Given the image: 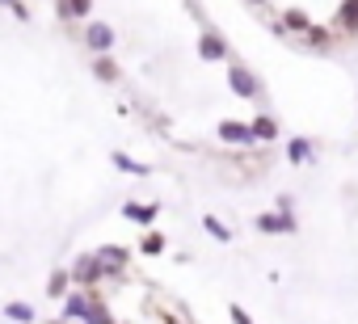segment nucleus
Wrapping results in <instances>:
<instances>
[{
  "label": "nucleus",
  "mask_w": 358,
  "mask_h": 324,
  "mask_svg": "<svg viewBox=\"0 0 358 324\" xmlns=\"http://www.w3.org/2000/svg\"><path fill=\"white\" fill-rule=\"evenodd\" d=\"M85 47H89L93 55H106V51L114 47V30H110L106 22H89V26H85Z\"/></svg>",
  "instance_id": "obj_1"
},
{
  "label": "nucleus",
  "mask_w": 358,
  "mask_h": 324,
  "mask_svg": "<svg viewBox=\"0 0 358 324\" xmlns=\"http://www.w3.org/2000/svg\"><path fill=\"white\" fill-rule=\"evenodd\" d=\"M228 89H232L236 97H257V93H262V80H257L249 68H228Z\"/></svg>",
  "instance_id": "obj_2"
},
{
  "label": "nucleus",
  "mask_w": 358,
  "mask_h": 324,
  "mask_svg": "<svg viewBox=\"0 0 358 324\" xmlns=\"http://www.w3.org/2000/svg\"><path fill=\"white\" fill-rule=\"evenodd\" d=\"M101 274H106V265H101L97 253H85V257H76V265H72V278H76V282H97Z\"/></svg>",
  "instance_id": "obj_3"
},
{
  "label": "nucleus",
  "mask_w": 358,
  "mask_h": 324,
  "mask_svg": "<svg viewBox=\"0 0 358 324\" xmlns=\"http://www.w3.org/2000/svg\"><path fill=\"white\" fill-rule=\"evenodd\" d=\"M199 55H203V59H211V64H215V59H228V43H224L215 30H207V34L199 38Z\"/></svg>",
  "instance_id": "obj_4"
},
{
  "label": "nucleus",
  "mask_w": 358,
  "mask_h": 324,
  "mask_svg": "<svg viewBox=\"0 0 358 324\" xmlns=\"http://www.w3.org/2000/svg\"><path fill=\"white\" fill-rule=\"evenodd\" d=\"M257 232L282 236V232H295V219H291V211H282V215H257Z\"/></svg>",
  "instance_id": "obj_5"
},
{
  "label": "nucleus",
  "mask_w": 358,
  "mask_h": 324,
  "mask_svg": "<svg viewBox=\"0 0 358 324\" xmlns=\"http://www.w3.org/2000/svg\"><path fill=\"white\" fill-rule=\"evenodd\" d=\"M220 139H228V143H257L253 126H245V122H220Z\"/></svg>",
  "instance_id": "obj_6"
},
{
  "label": "nucleus",
  "mask_w": 358,
  "mask_h": 324,
  "mask_svg": "<svg viewBox=\"0 0 358 324\" xmlns=\"http://www.w3.org/2000/svg\"><path fill=\"white\" fill-rule=\"evenodd\" d=\"M89 9H93V0H59V17H68V22H72V17H80V22H85V17H89Z\"/></svg>",
  "instance_id": "obj_7"
},
{
  "label": "nucleus",
  "mask_w": 358,
  "mask_h": 324,
  "mask_svg": "<svg viewBox=\"0 0 358 324\" xmlns=\"http://www.w3.org/2000/svg\"><path fill=\"white\" fill-rule=\"evenodd\" d=\"M282 30H291V34H308L312 22H308V13H299V9H287V13H282Z\"/></svg>",
  "instance_id": "obj_8"
},
{
  "label": "nucleus",
  "mask_w": 358,
  "mask_h": 324,
  "mask_svg": "<svg viewBox=\"0 0 358 324\" xmlns=\"http://www.w3.org/2000/svg\"><path fill=\"white\" fill-rule=\"evenodd\" d=\"M287 160H291V165H308V160H312V143L308 139H291L287 143Z\"/></svg>",
  "instance_id": "obj_9"
},
{
  "label": "nucleus",
  "mask_w": 358,
  "mask_h": 324,
  "mask_svg": "<svg viewBox=\"0 0 358 324\" xmlns=\"http://www.w3.org/2000/svg\"><path fill=\"white\" fill-rule=\"evenodd\" d=\"M156 211H160L156 202H152V207H139V202H127V207H122V215H127V219H139V223H152Z\"/></svg>",
  "instance_id": "obj_10"
},
{
  "label": "nucleus",
  "mask_w": 358,
  "mask_h": 324,
  "mask_svg": "<svg viewBox=\"0 0 358 324\" xmlns=\"http://www.w3.org/2000/svg\"><path fill=\"white\" fill-rule=\"evenodd\" d=\"M68 282H72V270H55L51 278H47V295H68Z\"/></svg>",
  "instance_id": "obj_11"
},
{
  "label": "nucleus",
  "mask_w": 358,
  "mask_h": 324,
  "mask_svg": "<svg viewBox=\"0 0 358 324\" xmlns=\"http://www.w3.org/2000/svg\"><path fill=\"white\" fill-rule=\"evenodd\" d=\"M5 316H9V320H17V324H34V307H30V303H17V299H13V303H5Z\"/></svg>",
  "instance_id": "obj_12"
},
{
  "label": "nucleus",
  "mask_w": 358,
  "mask_h": 324,
  "mask_svg": "<svg viewBox=\"0 0 358 324\" xmlns=\"http://www.w3.org/2000/svg\"><path fill=\"white\" fill-rule=\"evenodd\" d=\"M97 257H101V265H106V270H114V265L122 270V261H127V249H118V244H106Z\"/></svg>",
  "instance_id": "obj_13"
},
{
  "label": "nucleus",
  "mask_w": 358,
  "mask_h": 324,
  "mask_svg": "<svg viewBox=\"0 0 358 324\" xmlns=\"http://www.w3.org/2000/svg\"><path fill=\"white\" fill-rule=\"evenodd\" d=\"M253 135H257V139H278V122H274L270 114H262V118L253 122Z\"/></svg>",
  "instance_id": "obj_14"
},
{
  "label": "nucleus",
  "mask_w": 358,
  "mask_h": 324,
  "mask_svg": "<svg viewBox=\"0 0 358 324\" xmlns=\"http://www.w3.org/2000/svg\"><path fill=\"white\" fill-rule=\"evenodd\" d=\"M114 165H118V169H127V173H135V177H143V173H148V165H135L127 152H114Z\"/></svg>",
  "instance_id": "obj_15"
},
{
  "label": "nucleus",
  "mask_w": 358,
  "mask_h": 324,
  "mask_svg": "<svg viewBox=\"0 0 358 324\" xmlns=\"http://www.w3.org/2000/svg\"><path fill=\"white\" fill-rule=\"evenodd\" d=\"M341 26L358 30V0H345V5H341Z\"/></svg>",
  "instance_id": "obj_16"
},
{
  "label": "nucleus",
  "mask_w": 358,
  "mask_h": 324,
  "mask_svg": "<svg viewBox=\"0 0 358 324\" xmlns=\"http://www.w3.org/2000/svg\"><path fill=\"white\" fill-rule=\"evenodd\" d=\"M203 228H207V236H215V240H228V236H232V232H228L215 215H207V219H203Z\"/></svg>",
  "instance_id": "obj_17"
},
{
  "label": "nucleus",
  "mask_w": 358,
  "mask_h": 324,
  "mask_svg": "<svg viewBox=\"0 0 358 324\" xmlns=\"http://www.w3.org/2000/svg\"><path fill=\"white\" fill-rule=\"evenodd\" d=\"M85 307H89V299H85V295H68L64 316H85Z\"/></svg>",
  "instance_id": "obj_18"
},
{
  "label": "nucleus",
  "mask_w": 358,
  "mask_h": 324,
  "mask_svg": "<svg viewBox=\"0 0 358 324\" xmlns=\"http://www.w3.org/2000/svg\"><path fill=\"white\" fill-rule=\"evenodd\" d=\"M139 249H143V253H148V257H152V253H164V236H156V232H148V236H143V244H139Z\"/></svg>",
  "instance_id": "obj_19"
},
{
  "label": "nucleus",
  "mask_w": 358,
  "mask_h": 324,
  "mask_svg": "<svg viewBox=\"0 0 358 324\" xmlns=\"http://www.w3.org/2000/svg\"><path fill=\"white\" fill-rule=\"evenodd\" d=\"M93 72H97V76H101V80H114V76H118V68H114V64H110V59H106V55H101V59H97V64H93Z\"/></svg>",
  "instance_id": "obj_20"
},
{
  "label": "nucleus",
  "mask_w": 358,
  "mask_h": 324,
  "mask_svg": "<svg viewBox=\"0 0 358 324\" xmlns=\"http://www.w3.org/2000/svg\"><path fill=\"white\" fill-rule=\"evenodd\" d=\"M232 320H236V324H253V320H249V311H245L241 303H232Z\"/></svg>",
  "instance_id": "obj_21"
},
{
  "label": "nucleus",
  "mask_w": 358,
  "mask_h": 324,
  "mask_svg": "<svg viewBox=\"0 0 358 324\" xmlns=\"http://www.w3.org/2000/svg\"><path fill=\"white\" fill-rule=\"evenodd\" d=\"M13 13H17V22H30V9L22 5V0H13Z\"/></svg>",
  "instance_id": "obj_22"
},
{
  "label": "nucleus",
  "mask_w": 358,
  "mask_h": 324,
  "mask_svg": "<svg viewBox=\"0 0 358 324\" xmlns=\"http://www.w3.org/2000/svg\"><path fill=\"white\" fill-rule=\"evenodd\" d=\"M0 5H9V9H13V0H0Z\"/></svg>",
  "instance_id": "obj_23"
},
{
  "label": "nucleus",
  "mask_w": 358,
  "mask_h": 324,
  "mask_svg": "<svg viewBox=\"0 0 358 324\" xmlns=\"http://www.w3.org/2000/svg\"><path fill=\"white\" fill-rule=\"evenodd\" d=\"M253 5H266V0H253Z\"/></svg>",
  "instance_id": "obj_24"
}]
</instances>
